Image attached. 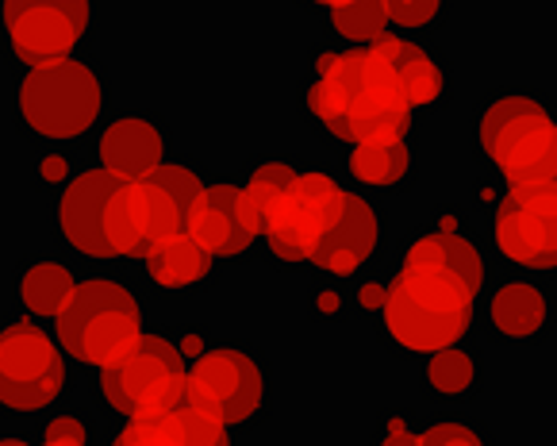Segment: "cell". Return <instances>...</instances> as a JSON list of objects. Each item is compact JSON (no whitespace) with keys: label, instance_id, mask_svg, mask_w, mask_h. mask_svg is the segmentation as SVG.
Here are the masks:
<instances>
[{"label":"cell","instance_id":"25","mask_svg":"<svg viewBox=\"0 0 557 446\" xmlns=\"http://www.w3.org/2000/svg\"><path fill=\"white\" fill-rule=\"evenodd\" d=\"M388 24L393 20H388L385 0H343V4L331 9V27H335L338 39L366 42V47H373L381 35H388Z\"/></svg>","mask_w":557,"mask_h":446},{"label":"cell","instance_id":"33","mask_svg":"<svg viewBox=\"0 0 557 446\" xmlns=\"http://www.w3.org/2000/svg\"><path fill=\"white\" fill-rule=\"evenodd\" d=\"M385 297H388V285H377V282H366L358 289V308L361 312H377L385 308Z\"/></svg>","mask_w":557,"mask_h":446},{"label":"cell","instance_id":"9","mask_svg":"<svg viewBox=\"0 0 557 446\" xmlns=\"http://www.w3.org/2000/svg\"><path fill=\"white\" fill-rule=\"evenodd\" d=\"M185 405L227 428H243L265 408V373L238 347H212L189 366Z\"/></svg>","mask_w":557,"mask_h":446},{"label":"cell","instance_id":"8","mask_svg":"<svg viewBox=\"0 0 557 446\" xmlns=\"http://www.w3.org/2000/svg\"><path fill=\"white\" fill-rule=\"evenodd\" d=\"M66 388V358L32 320L9 323L0 331V400L12 412H42Z\"/></svg>","mask_w":557,"mask_h":446},{"label":"cell","instance_id":"27","mask_svg":"<svg viewBox=\"0 0 557 446\" xmlns=\"http://www.w3.org/2000/svg\"><path fill=\"white\" fill-rule=\"evenodd\" d=\"M173 428H177L185 446H231L227 423L212 420V416L197 412V408H189V405L173 408Z\"/></svg>","mask_w":557,"mask_h":446},{"label":"cell","instance_id":"26","mask_svg":"<svg viewBox=\"0 0 557 446\" xmlns=\"http://www.w3.org/2000/svg\"><path fill=\"white\" fill-rule=\"evenodd\" d=\"M112 446H185L173 428V412L162 416H139V420H127L120 428V435L112 438Z\"/></svg>","mask_w":557,"mask_h":446},{"label":"cell","instance_id":"4","mask_svg":"<svg viewBox=\"0 0 557 446\" xmlns=\"http://www.w3.org/2000/svg\"><path fill=\"white\" fill-rule=\"evenodd\" d=\"M54 335L74 362L104 370L143 339V308L112 277H89L54 315Z\"/></svg>","mask_w":557,"mask_h":446},{"label":"cell","instance_id":"20","mask_svg":"<svg viewBox=\"0 0 557 446\" xmlns=\"http://www.w3.org/2000/svg\"><path fill=\"white\" fill-rule=\"evenodd\" d=\"M404 262L411 265H431V270H443L454 273L469 289L481 293L484 285V262H481V250L473 247L469 239H461L458 232H431V235H419L408 250H404Z\"/></svg>","mask_w":557,"mask_h":446},{"label":"cell","instance_id":"13","mask_svg":"<svg viewBox=\"0 0 557 446\" xmlns=\"http://www.w3.org/2000/svg\"><path fill=\"white\" fill-rule=\"evenodd\" d=\"M115 189V177L108 170H85L74 182H66L54 208L58 235L85 258H115L104 235V205Z\"/></svg>","mask_w":557,"mask_h":446},{"label":"cell","instance_id":"10","mask_svg":"<svg viewBox=\"0 0 557 446\" xmlns=\"http://www.w3.org/2000/svg\"><path fill=\"white\" fill-rule=\"evenodd\" d=\"M185 220H189V208L154 177L115 182L104 205V235L115 258H147L162 239L185 232Z\"/></svg>","mask_w":557,"mask_h":446},{"label":"cell","instance_id":"22","mask_svg":"<svg viewBox=\"0 0 557 446\" xmlns=\"http://www.w3.org/2000/svg\"><path fill=\"white\" fill-rule=\"evenodd\" d=\"M16 293L24 312L42 320V315H58L70 305V297L77 293V282L62 262H32L16 277Z\"/></svg>","mask_w":557,"mask_h":446},{"label":"cell","instance_id":"23","mask_svg":"<svg viewBox=\"0 0 557 446\" xmlns=\"http://www.w3.org/2000/svg\"><path fill=\"white\" fill-rule=\"evenodd\" d=\"M296 165L293 162H262L250 174V182L243 185L238 193V212H243V223L246 232L255 235H265V220H270V208L277 205V197L296 182Z\"/></svg>","mask_w":557,"mask_h":446},{"label":"cell","instance_id":"16","mask_svg":"<svg viewBox=\"0 0 557 446\" xmlns=\"http://www.w3.org/2000/svg\"><path fill=\"white\" fill-rule=\"evenodd\" d=\"M238 193H243L238 185H208L185 220V232L215 258L243 255L255 243V235L246 232L243 212H238Z\"/></svg>","mask_w":557,"mask_h":446},{"label":"cell","instance_id":"31","mask_svg":"<svg viewBox=\"0 0 557 446\" xmlns=\"http://www.w3.org/2000/svg\"><path fill=\"white\" fill-rule=\"evenodd\" d=\"M42 443L50 446H89V428H85L82 416H54L42 431Z\"/></svg>","mask_w":557,"mask_h":446},{"label":"cell","instance_id":"2","mask_svg":"<svg viewBox=\"0 0 557 446\" xmlns=\"http://www.w3.org/2000/svg\"><path fill=\"white\" fill-rule=\"evenodd\" d=\"M476 289L461 277L431 265L400 262L396 277L388 282V297L381 308V327L388 343L404 355H438L454 347L473 323Z\"/></svg>","mask_w":557,"mask_h":446},{"label":"cell","instance_id":"3","mask_svg":"<svg viewBox=\"0 0 557 446\" xmlns=\"http://www.w3.org/2000/svg\"><path fill=\"white\" fill-rule=\"evenodd\" d=\"M476 147L508 189L557 185V120L531 92H500L476 120Z\"/></svg>","mask_w":557,"mask_h":446},{"label":"cell","instance_id":"14","mask_svg":"<svg viewBox=\"0 0 557 446\" xmlns=\"http://www.w3.org/2000/svg\"><path fill=\"white\" fill-rule=\"evenodd\" d=\"M97 158L115 182H147L165 165V135L150 116H120L100 132Z\"/></svg>","mask_w":557,"mask_h":446},{"label":"cell","instance_id":"28","mask_svg":"<svg viewBox=\"0 0 557 446\" xmlns=\"http://www.w3.org/2000/svg\"><path fill=\"white\" fill-rule=\"evenodd\" d=\"M419 446H488L484 435L466 420H438L419 431Z\"/></svg>","mask_w":557,"mask_h":446},{"label":"cell","instance_id":"36","mask_svg":"<svg viewBox=\"0 0 557 446\" xmlns=\"http://www.w3.org/2000/svg\"><path fill=\"white\" fill-rule=\"evenodd\" d=\"M177 347H181V355L197 362V358L205 355V335H200V331H189V335H185V339H181Z\"/></svg>","mask_w":557,"mask_h":446},{"label":"cell","instance_id":"39","mask_svg":"<svg viewBox=\"0 0 557 446\" xmlns=\"http://www.w3.org/2000/svg\"><path fill=\"white\" fill-rule=\"evenodd\" d=\"M42 446H50V443H42Z\"/></svg>","mask_w":557,"mask_h":446},{"label":"cell","instance_id":"11","mask_svg":"<svg viewBox=\"0 0 557 446\" xmlns=\"http://www.w3.org/2000/svg\"><path fill=\"white\" fill-rule=\"evenodd\" d=\"M492 243L523 270H557V185L508 189L492 212Z\"/></svg>","mask_w":557,"mask_h":446},{"label":"cell","instance_id":"1","mask_svg":"<svg viewBox=\"0 0 557 446\" xmlns=\"http://www.w3.org/2000/svg\"><path fill=\"white\" fill-rule=\"evenodd\" d=\"M304 104L338 143L404 139L411 132L416 108L400 82L373 47L327 50L315 59Z\"/></svg>","mask_w":557,"mask_h":446},{"label":"cell","instance_id":"32","mask_svg":"<svg viewBox=\"0 0 557 446\" xmlns=\"http://www.w3.org/2000/svg\"><path fill=\"white\" fill-rule=\"evenodd\" d=\"M39 182L42 185H62V182H74L70 177V162L62 154H47L39 162Z\"/></svg>","mask_w":557,"mask_h":446},{"label":"cell","instance_id":"15","mask_svg":"<svg viewBox=\"0 0 557 446\" xmlns=\"http://www.w3.org/2000/svg\"><path fill=\"white\" fill-rule=\"evenodd\" d=\"M381 243V215L358 193H346V212L338 220V227L331 232V239L320 247V255L312 258L323 273L331 277H354L369 258L377 255Z\"/></svg>","mask_w":557,"mask_h":446},{"label":"cell","instance_id":"17","mask_svg":"<svg viewBox=\"0 0 557 446\" xmlns=\"http://www.w3.org/2000/svg\"><path fill=\"white\" fill-rule=\"evenodd\" d=\"M373 50H377L381 59L388 62V70L396 74V82H400L404 97L411 100V108H431L443 100L446 92V74L438 70V62L426 54L419 42L411 39H400V35H381L377 42H373Z\"/></svg>","mask_w":557,"mask_h":446},{"label":"cell","instance_id":"34","mask_svg":"<svg viewBox=\"0 0 557 446\" xmlns=\"http://www.w3.org/2000/svg\"><path fill=\"white\" fill-rule=\"evenodd\" d=\"M343 308H346V297H343V289H335V285L315 293V315H343Z\"/></svg>","mask_w":557,"mask_h":446},{"label":"cell","instance_id":"37","mask_svg":"<svg viewBox=\"0 0 557 446\" xmlns=\"http://www.w3.org/2000/svg\"><path fill=\"white\" fill-rule=\"evenodd\" d=\"M0 446H32V443H27V438H16V435H9V438H4V443H0Z\"/></svg>","mask_w":557,"mask_h":446},{"label":"cell","instance_id":"30","mask_svg":"<svg viewBox=\"0 0 557 446\" xmlns=\"http://www.w3.org/2000/svg\"><path fill=\"white\" fill-rule=\"evenodd\" d=\"M388 20L404 32H419V27H431L443 12V0H385Z\"/></svg>","mask_w":557,"mask_h":446},{"label":"cell","instance_id":"24","mask_svg":"<svg viewBox=\"0 0 557 446\" xmlns=\"http://www.w3.org/2000/svg\"><path fill=\"white\" fill-rule=\"evenodd\" d=\"M481 377V366L469 350L461 347H446L438 355L426 358V370H423V385L431 397H443V400H458L469 397V388L476 385Z\"/></svg>","mask_w":557,"mask_h":446},{"label":"cell","instance_id":"18","mask_svg":"<svg viewBox=\"0 0 557 446\" xmlns=\"http://www.w3.org/2000/svg\"><path fill=\"white\" fill-rule=\"evenodd\" d=\"M488 323L504 339H534L549 323V297L531 282H508L488 297Z\"/></svg>","mask_w":557,"mask_h":446},{"label":"cell","instance_id":"6","mask_svg":"<svg viewBox=\"0 0 557 446\" xmlns=\"http://www.w3.org/2000/svg\"><path fill=\"white\" fill-rule=\"evenodd\" d=\"M185 355L177 343L162 335H143L123 358L100 370V397L127 420L139 416H162L185 405Z\"/></svg>","mask_w":557,"mask_h":446},{"label":"cell","instance_id":"7","mask_svg":"<svg viewBox=\"0 0 557 446\" xmlns=\"http://www.w3.org/2000/svg\"><path fill=\"white\" fill-rule=\"evenodd\" d=\"M346 212V189L331 174H300L265 220V239L281 262H312Z\"/></svg>","mask_w":557,"mask_h":446},{"label":"cell","instance_id":"29","mask_svg":"<svg viewBox=\"0 0 557 446\" xmlns=\"http://www.w3.org/2000/svg\"><path fill=\"white\" fill-rule=\"evenodd\" d=\"M154 182L162 185V189H170L173 197L181 200L185 208H193L200 200V193L208 189L205 182H200V174L193 170V165H173V162H165L162 170L154 174Z\"/></svg>","mask_w":557,"mask_h":446},{"label":"cell","instance_id":"12","mask_svg":"<svg viewBox=\"0 0 557 446\" xmlns=\"http://www.w3.org/2000/svg\"><path fill=\"white\" fill-rule=\"evenodd\" d=\"M12 54L27 66L70 59L89 27V0H4Z\"/></svg>","mask_w":557,"mask_h":446},{"label":"cell","instance_id":"38","mask_svg":"<svg viewBox=\"0 0 557 446\" xmlns=\"http://www.w3.org/2000/svg\"><path fill=\"white\" fill-rule=\"evenodd\" d=\"M312 4H327V9H335V4H343V0H312Z\"/></svg>","mask_w":557,"mask_h":446},{"label":"cell","instance_id":"35","mask_svg":"<svg viewBox=\"0 0 557 446\" xmlns=\"http://www.w3.org/2000/svg\"><path fill=\"white\" fill-rule=\"evenodd\" d=\"M381 446H419V435L416 431H408V423H404L400 416H393V420H388L385 438H381Z\"/></svg>","mask_w":557,"mask_h":446},{"label":"cell","instance_id":"19","mask_svg":"<svg viewBox=\"0 0 557 446\" xmlns=\"http://www.w3.org/2000/svg\"><path fill=\"white\" fill-rule=\"evenodd\" d=\"M212 262H215V255L200 247L189 232L170 235V239H162L147 258H143L147 277L158 285V289H193V285L208 282Z\"/></svg>","mask_w":557,"mask_h":446},{"label":"cell","instance_id":"5","mask_svg":"<svg viewBox=\"0 0 557 446\" xmlns=\"http://www.w3.org/2000/svg\"><path fill=\"white\" fill-rule=\"evenodd\" d=\"M104 108V85L97 70L77 59L39 62L16 89L20 124L47 143H70L97 124Z\"/></svg>","mask_w":557,"mask_h":446},{"label":"cell","instance_id":"21","mask_svg":"<svg viewBox=\"0 0 557 446\" xmlns=\"http://www.w3.org/2000/svg\"><path fill=\"white\" fill-rule=\"evenodd\" d=\"M346 170L366 189H396L411 174V147L408 139L358 143L346 158Z\"/></svg>","mask_w":557,"mask_h":446}]
</instances>
